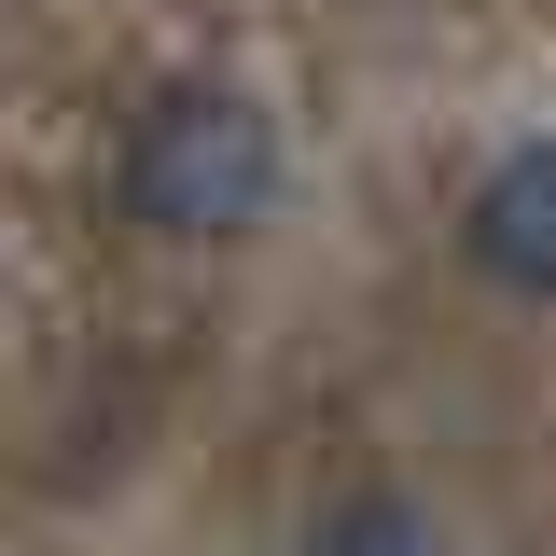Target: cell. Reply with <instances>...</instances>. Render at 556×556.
Here are the masks:
<instances>
[{
    "instance_id": "1",
    "label": "cell",
    "mask_w": 556,
    "mask_h": 556,
    "mask_svg": "<svg viewBox=\"0 0 556 556\" xmlns=\"http://www.w3.org/2000/svg\"><path fill=\"white\" fill-rule=\"evenodd\" d=\"M126 208L153 237H251L278 208V126L237 98V84H167L126 126Z\"/></svg>"
},
{
    "instance_id": "2",
    "label": "cell",
    "mask_w": 556,
    "mask_h": 556,
    "mask_svg": "<svg viewBox=\"0 0 556 556\" xmlns=\"http://www.w3.org/2000/svg\"><path fill=\"white\" fill-rule=\"evenodd\" d=\"M459 251H473L486 292H529V306H556V139H515V153L473 181V208H459Z\"/></svg>"
},
{
    "instance_id": "3",
    "label": "cell",
    "mask_w": 556,
    "mask_h": 556,
    "mask_svg": "<svg viewBox=\"0 0 556 556\" xmlns=\"http://www.w3.org/2000/svg\"><path fill=\"white\" fill-rule=\"evenodd\" d=\"M306 556H431V529H417L404 501H348V515H334Z\"/></svg>"
}]
</instances>
